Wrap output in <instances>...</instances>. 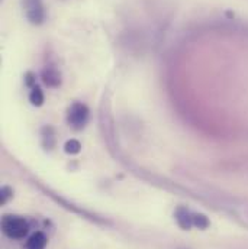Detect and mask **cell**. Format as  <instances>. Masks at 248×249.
Segmentation results:
<instances>
[{
    "label": "cell",
    "instance_id": "5b68a950",
    "mask_svg": "<svg viewBox=\"0 0 248 249\" xmlns=\"http://www.w3.org/2000/svg\"><path fill=\"white\" fill-rule=\"evenodd\" d=\"M176 219L179 222V225L183 229H190L193 226V213L189 212L186 207H179L176 212Z\"/></svg>",
    "mask_w": 248,
    "mask_h": 249
},
{
    "label": "cell",
    "instance_id": "7a4b0ae2",
    "mask_svg": "<svg viewBox=\"0 0 248 249\" xmlns=\"http://www.w3.org/2000/svg\"><path fill=\"white\" fill-rule=\"evenodd\" d=\"M89 119V109L83 103H74L70 106L67 113V121L74 129H81Z\"/></svg>",
    "mask_w": 248,
    "mask_h": 249
},
{
    "label": "cell",
    "instance_id": "8992f818",
    "mask_svg": "<svg viewBox=\"0 0 248 249\" xmlns=\"http://www.w3.org/2000/svg\"><path fill=\"white\" fill-rule=\"evenodd\" d=\"M45 245H47V236L42 232H37L26 241L25 249H45Z\"/></svg>",
    "mask_w": 248,
    "mask_h": 249
},
{
    "label": "cell",
    "instance_id": "6da1fadb",
    "mask_svg": "<svg viewBox=\"0 0 248 249\" xmlns=\"http://www.w3.org/2000/svg\"><path fill=\"white\" fill-rule=\"evenodd\" d=\"M1 229L10 239H23L28 235L29 225L25 219L19 216H4L1 222Z\"/></svg>",
    "mask_w": 248,
    "mask_h": 249
},
{
    "label": "cell",
    "instance_id": "52a82bcc",
    "mask_svg": "<svg viewBox=\"0 0 248 249\" xmlns=\"http://www.w3.org/2000/svg\"><path fill=\"white\" fill-rule=\"evenodd\" d=\"M29 100L35 106H41L44 103V93H42L39 86H32V90H31V94H29Z\"/></svg>",
    "mask_w": 248,
    "mask_h": 249
},
{
    "label": "cell",
    "instance_id": "3957f363",
    "mask_svg": "<svg viewBox=\"0 0 248 249\" xmlns=\"http://www.w3.org/2000/svg\"><path fill=\"white\" fill-rule=\"evenodd\" d=\"M25 13L31 23L41 25L45 20V9L42 0H25Z\"/></svg>",
    "mask_w": 248,
    "mask_h": 249
},
{
    "label": "cell",
    "instance_id": "9c48e42d",
    "mask_svg": "<svg viewBox=\"0 0 248 249\" xmlns=\"http://www.w3.org/2000/svg\"><path fill=\"white\" fill-rule=\"evenodd\" d=\"M80 149H81V145H80V142L76 141V139H71V141H68V142L65 143V152H67V154H78Z\"/></svg>",
    "mask_w": 248,
    "mask_h": 249
},
{
    "label": "cell",
    "instance_id": "ba28073f",
    "mask_svg": "<svg viewBox=\"0 0 248 249\" xmlns=\"http://www.w3.org/2000/svg\"><path fill=\"white\" fill-rule=\"evenodd\" d=\"M193 226L199 228V229H206L209 226V220L206 216L203 214H197V213H193Z\"/></svg>",
    "mask_w": 248,
    "mask_h": 249
},
{
    "label": "cell",
    "instance_id": "8fae6325",
    "mask_svg": "<svg viewBox=\"0 0 248 249\" xmlns=\"http://www.w3.org/2000/svg\"><path fill=\"white\" fill-rule=\"evenodd\" d=\"M26 83H28L29 86H32V84H34V75H32L31 72H28V74H26Z\"/></svg>",
    "mask_w": 248,
    "mask_h": 249
},
{
    "label": "cell",
    "instance_id": "277c9868",
    "mask_svg": "<svg viewBox=\"0 0 248 249\" xmlns=\"http://www.w3.org/2000/svg\"><path fill=\"white\" fill-rule=\"evenodd\" d=\"M42 78H44L45 84H48L51 87H57L61 83V74H60V71L54 65H47L44 68Z\"/></svg>",
    "mask_w": 248,
    "mask_h": 249
},
{
    "label": "cell",
    "instance_id": "30bf717a",
    "mask_svg": "<svg viewBox=\"0 0 248 249\" xmlns=\"http://www.w3.org/2000/svg\"><path fill=\"white\" fill-rule=\"evenodd\" d=\"M10 197H12V190L9 187H3L1 188V204H4Z\"/></svg>",
    "mask_w": 248,
    "mask_h": 249
}]
</instances>
